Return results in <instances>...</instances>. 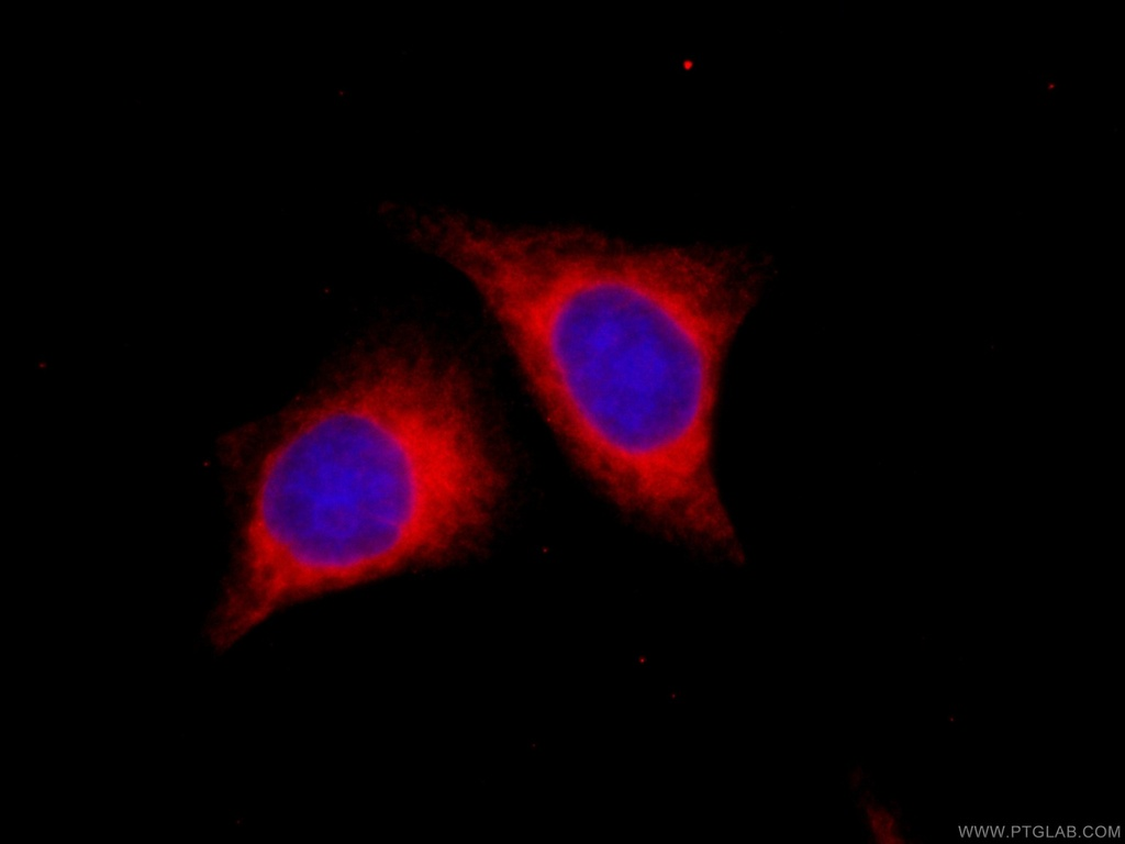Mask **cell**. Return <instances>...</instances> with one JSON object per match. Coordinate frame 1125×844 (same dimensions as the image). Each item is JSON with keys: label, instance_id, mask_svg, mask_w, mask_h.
I'll return each instance as SVG.
<instances>
[{"label": "cell", "instance_id": "1", "mask_svg": "<svg viewBox=\"0 0 1125 844\" xmlns=\"http://www.w3.org/2000/svg\"><path fill=\"white\" fill-rule=\"evenodd\" d=\"M389 360L218 447L226 607L255 619L272 597L445 564L484 528L500 479L471 380Z\"/></svg>", "mask_w": 1125, "mask_h": 844}, {"label": "cell", "instance_id": "2", "mask_svg": "<svg viewBox=\"0 0 1125 844\" xmlns=\"http://www.w3.org/2000/svg\"><path fill=\"white\" fill-rule=\"evenodd\" d=\"M688 264L493 246L464 270L564 444L641 512L715 482L720 364L745 310L728 274Z\"/></svg>", "mask_w": 1125, "mask_h": 844}]
</instances>
